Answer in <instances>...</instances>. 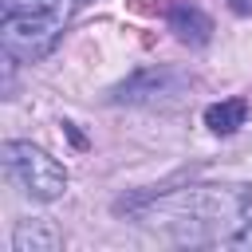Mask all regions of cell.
<instances>
[{
  "label": "cell",
  "mask_w": 252,
  "mask_h": 252,
  "mask_svg": "<svg viewBox=\"0 0 252 252\" xmlns=\"http://www.w3.org/2000/svg\"><path fill=\"white\" fill-rule=\"evenodd\" d=\"M146 224L169 228L177 232V240H209V236H224L232 228H240L244 220H252V193L244 189H220V185H189V189H173L150 205H130Z\"/></svg>",
  "instance_id": "obj_1"
},
{
  "label": "cell",
  "mask_w": 252,
  "mask_h": 252,
  "mask_svg": "<svg viewBox=\"0 0 252 252\" xmlns=\"http://www.w3.org/2000/svg\"><path fill=\"white\" fill-rule=\"evenodd\" d=\"M67 20L63 0H4V43L8 51L39 55L55 43Z\"/></svg>",
  "instance_id": "obj_2"
},
{
  "label": "cell",
  "mask_w": 252,
  "mask_h": 252,
  "mask_svg": "<svg viewBox=\"0 0 252 252\" xmlns=\"http://www.w3.org/2000/svg\"><path fill=\"white\" fill-rule=\"evenodd\" d=\"M4 169H8V177L28 193V197H35V201H55V197H63V189H67V169L47 154V150H39V146H32V142H4Z\"/></svg>",
  "instance_id": "obj_3"
},
{
  "label": "cell",
  "mask_w": 252,
  "mask_h": 252,
  "mask_svg": "<svg viewBox=\"0 0 252 252\" xmlns=\"http://www.w3.org/2000/svg\"><path fill=\"white\" fill-rule=\"evenodd\" d=\"M161 12H165V24L177 32L181 43H193V47L209 43V35H213V20H209L197 4H189V0H169Z\"/></svg>",
  "instance_id": "obj_4"
},
{
  "label": "cell",
  "mask_w": 252,
  "mask_h": 252,
  "mask_svg": "<svg viewBox=\"0 0 252 252\" xmlns=\"http://www.w3.org/2000/svg\"><path fill=\"white\" fill-rule=\"evenodd\" d=\"M12 248L16 252H55L59 248V232L47 220H20L12 232Z\"/></svg>",
  "instance_id": "obj_5"
},
{
  "label": "cell",
  "mask_w": 252,
  "mask_h": 252,
  "mask_svg": "<svg viewBox=\"0 0 252 252\" xmlns=\"http://www.w3.org/2000/svg\"><path fill=\"white\" fill-rule=\"evenodd\" d=\"M248 110H252L248 98H224V102H213V106L205 110V126H209L213 134H232V130L244 126Z\"/></svg>",
  "instance_id": "obj_6"
},
{
  "label": "cell",
  "mask_w": 252,
  "mask_h": 252,
  "mask_svg": "<svg viewBox=\"0 0 252 252\" xmlns=\"http://www.w3.org/2000/svg\"><path fill=\"white\" fill-rule=\"evenodd\" d=\"M173 83V75L169 71H142V75H134L130 83H122L118 91H114V98L122 102V98H130V102H138V98H154V94H161L165 87Z\"/></svg>",
  "instance_id": "obj_7"
},
{
  "label": "cell",
  "mask_w": 252,
  "mask_h": 252,
  "mask_svg": "<svg viewBox=\"0 0 252 252\" xmlns=\"http://www.w3.org/2000/svg\"><path fill=\"white\" fill-rule=\"evenodd\" d=\"M224 244H228V248H252V220H244L240 228H232V232L224 236Z\"/></svg>",
  "instance_id": "obj_8"
},
{
  "label": "cell",
  "mask_w": 252,
  "mask_h": 252,
  "mask_svg": "<svg viewBox=\"0 0 252 252\" xmlns=\"http://www.w3.org/2000/svg\"><path fill=\"white\" fill-rule=\"evenodd\" d=\"M232 8L236 12H252V0H232Z\"/></svg>",
  "instance_id": "obj_9"
}]
</instances>
